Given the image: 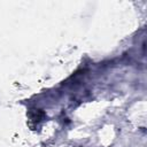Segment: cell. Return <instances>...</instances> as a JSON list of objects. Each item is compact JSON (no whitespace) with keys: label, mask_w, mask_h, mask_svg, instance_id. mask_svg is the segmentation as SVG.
Wrapping results in <instances>:
<instances>
[{"label":"cell","mask_w":147,"mask_h":147,"mask_svg":"<svg viewBox=\"0 0 147 147\" xmlns=\"http://www.w3.org/2000/svg\"><path fill=\"white\" fill-rule=\"evenodd\" d=\"M28 116H29V119H30L32 123L38 124V123H40L41 121L45 119L46 114H45L41 109H31V110L29 111Z\"/></svg>","instance_id":"1"}]
</instances>
